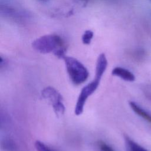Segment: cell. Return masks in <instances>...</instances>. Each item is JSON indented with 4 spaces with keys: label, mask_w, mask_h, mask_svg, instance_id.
<instances>
[{
    "label": "cell",
    "mask_w": 151,
    "mask_h": 151,
    "mask_svg": "<svg viewBox=\"0 0 151 151\" xmlns=\"http://www.w3.org/2000/svg\"><path fill=\"white\" fill-rule=\"evenodd\" d=\"M129 106L131 109L136 113L138 116L146 120L147 122L151 123V114L148 113L146 110L140 107L134 101H130Z\"/></svg>",
    "instance_id": "52a82bcc"
},
{
    "label": "cell",
    "mask_w": 151,
    "mask_h": 151,
    "mask_svg": "<svg viewBox=\"0 0 151 151\" xmlns=\"http://www.w3.org/2000/svg\"><path fill=\"white\" fill-rule=\"evenodd\" d=\"M125 143L127 151H148L127 136H125Z\"/></svg>",
    "instance_id": "ba28073f"
},
{
    "label": "cell",
    "mask_w": 151,
    "mask_h": 151,
    "mask_svg": "<svg viewBox=\"0 0 151 151\" xmlns=\"http://www.w3.org/2000/svg\"><path fill=\"white\" fill-rule=\"evenodd\" d=\"M35 147L37 151H55L39 140H37L35 142Z\"/></svg>",
    "instance_id": "30bf717a"
},
{
    "label": "cell",
    "mask_w": 151,
    "mask_h": 151,
    "mask_svg": "<svg viewBox=\"0 0 151 151\" xmlns=\"http://www.w3.org/2000/svg\"><path fill=\"white\" fill-rule=\"evenodd\" d=\"M111 74L125 81H133L135 80V76L131 71L121 67H114L112 70Z\"/></svg>",
    "instance_id": "5b68a950"
},
{
    "label": "cell",
    "mask_w": 151,
    "mask_h": 151,
    "mask_svg": "<svg viewBox=\"0 0 151 151\" xmlns=\"http://www.w3.org/2000/svg\"><path fill=\"white\" fill-rule=\"evenodd\" d=\"M42 96L51 104L57 116H61L65 112V106L63 103L61 94L52 87H47L42 90Z\"/></svg>",
    "instance_id": "277c9868"
},
{
    "label": "cell",
    "mask_w": 151,
    "mask_h": 151,
    "mask_svg": "<svg viewBox=\"0 0 151 151\" xmlns=\"http://www.w3.org/2000/svg\"><path fill=\"white\" fill-rule=\"evenodd\" d=\"M97 145L101 151H114V150L109 145L102 140L98 142Z\"/></svg>",
    "instance_id": "8fae6325"
},
{
    "label": "cell",
    "mask_w": 151,
    "mask_h": 151,
    "mask_svg": "<svg viewBox=\"0 0 151 151\" xmlns=\"http://www.w3.org/2000/svg\"><path fill=\"white\" fill-rule=\"evenodd\" d=\"M32 48L42 54L54 53L60 49H66L63 38L57 34H46L35 39L32 42Z\"/></svg>",
    "instance_id": "6da1fadb"
},
{
    "label": "cell",
    "mask_w": 151,
    "mask_h": 151,
    "mask_svg": "<svg viewBox=\"0 0 151 151\" xmlns=\"http://www.w3.org/2000/svg\"><path fill=\"white\" fill-rule=\"evenodd\" d=\"M94 36V32L90 29L86 30L82 35L81 40L84 44L88 45L91 43Z\"/></svg>",
    "instance_id": "9c48e42d"
},
{
    "label": "cell",
    "mask_w": 151,
    "mask_h": 151,
    "mask_svg": "<svg viewBox=\"0 0 151 151\" xmlns=\"http://www.w3.org/2000/svg\"><path fill=\"white\" fill-rule=\"evenodd\" d=\"M81 2L83 3L84 5H86L87 3L88 2V0H81Z\"/></svg>",
    "instance_id": "4fadbf2b"
},
{
    "label": "cell",
    "mask_w": 151,
    "mask_h": 151,
    "mask_svg": "<svg viewBox=\"0 0 151 151\" xmlns=\"http://www.w3.org/2000/svg\"><path fill=\"white\" fill-rule=\"evenodd\" d=\"M63 60L69 77L74 84L80 85L87 80L88 71L80 61L69 56H65Z\"/></svg>",
    "instance_id": "7a4b0ae2"
},
{
    "label": "cell",
    "mask_w": 151,
    "mask_h": 151,
    "mask_svg": "<svg viewBox=\"0 0 151 151\" xmlns=\"http://www.w3.org/2000/svg\"><path fill=\"white\" fill-rule=\"evenodd\" d=\"M107 60L105 54H100L97 59L95 76L101 78L104 74L107 67Z\"/></svg>",
    "instance_id": "8992f818"
},
{
    "label": "cell",
    "mask_w": 151,
    "mask_h": 151,
    "mask_svg": "<svg viewBox=\"0 0 151 151\" xmlns=\"http://www.w3.org/2000/svg\"><path fill=\"white\" fill-rule=\"evenodd\" d=\"M101 78L95 76L94 80L84 86L81 90L78 97L74 109V113L77 116L81 114L83 111L86 100L98 88Z\"/></svg>",
    "instance_id": "3957f363"
},
{
    "label": "cell",
    "mask_w": 151,
    "mask_h": 151,
    "mask_svg": "<svg viewBox=\"0 0 151 151\" xmlns=\"http://www.w3.org/2000/svg\"><path fill=\"white\" fill-rule=\"evenodd\" d=\"M4 148L6 150H8V151H12L14 150L15 147V145L14 144V142L12 140H7L4 142Z\"/></svg>",
    "instance_id": "7c38bea8"
}]
</instances>
